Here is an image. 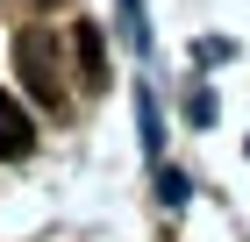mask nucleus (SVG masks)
Segmentation results:
<instances>
[{
  "label": "nucleus",
  "mask_w": 250,
  "mask_h": 242,
  "mask_svg": "<svg viewBox=\"0 0 250 242\" xmlns=\"http://www.w3.org/2000/svg\"><path fill=\"white\" fill-rule=\"evenodd\" d=\"M15 72H21V86L36 93V107H64V64H58V36L50 29H21L15 36Z\"/></svg>",
  "instance_id": "nucleus-1"
},
{
  "label": "nucleus",
  "mask_w": 250,
  "mask_h": 242,
  "mask_svg": "<svg viewBox=\"0 0 250 242\" xmlns=\"http://www.w3.org/2000/svg\"><path fill=\"white\" fill-rule=\"evenodd\" d=\"M29 143H36V129H29V107H21L15 93H0V157L15 164V157H29Z\"/></svg>",
  "instance_id": "nucleus-2"
},
{
  "label": "nucleus",
  "mask_w": 250,
  "mask_h": 242,
  "mask_svg": "<svg viewBox=\"0 0 250 242\" xmlns=\"http://www.w3.org/2000/svg\"><path fill=\"white\" fill-rule=\"evenodd\" d=\"M79 64H86V86H107V50H100V29H93V21L79 29Z\"/></svg>",
  "instance_id": "nucleus-3"
},
{
  "label": "nucleus",
  "mask_w": 250,
  "mask_h": 242,
  "mask_svg": "<svg viewBox=\"0 0 250 242\" xmlns=\"http://www.w3.org/2000/svg\"><path fill=\"white\" fill-rule=\"evenodd\" d=\"M43 7H58V0H43Z\"/></svg>",
  "instance_id": "nucleus-4"
}]
</instances>
